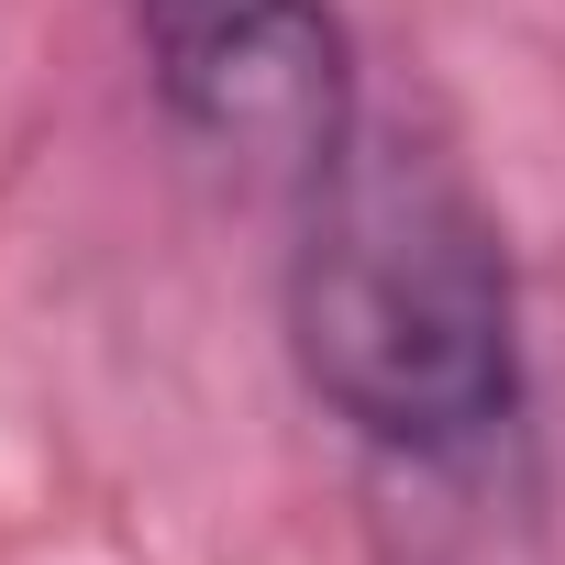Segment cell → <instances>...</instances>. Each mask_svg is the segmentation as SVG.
Segmentation results:
<instances>
[{
    "label": "cell",
    "instance_id": "obj_2",
    "mask_svg": "<svg viewBox=\"0 0 565 565\" xmlns=\"http://www.w3.org/2000/svg\"><path fill=\"white\" fill-rule=\"evenodd\" d=\"M122 12L167 134L244 189L300 200L366 122L355 34L333 0H122Z\"/></svg>",
    "mask_w": 565,
    "mask_h": 565
},
{
    "label": "cell",
    "instance_id": "obj_1",
    "mask_svg": "<svg viewBox=\"0 0 565 565\" xmlns=\"http://www.w3.org/2000/svg\"><path fill=\"white\" fill-rule=\"evenodd\" d=\"M300 388L388 466H466L521 422V277L477 178L411 122H355L289 200L277 277Z\"/></svg>",
    "mask_w": 565,
    "mask_h": 565
}]
</instances>
